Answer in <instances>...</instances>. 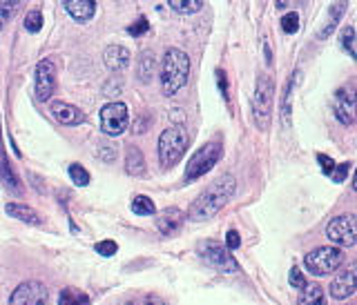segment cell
Listing matches in <instances>:
<instances>
[{
  "label": "cell",
  "mask_w": 357,
  "mask_h": 305,
  "mask_svg": "<svg viewBox=\"0 0 357 305\" xmlns=\"http://www.w3.org/2000/svg\"><path fill=\"white\" fill-rule=\"evenodd\" d=\"M234 189H237V180H234V176H230V174L219 176L215 183H210L192 201V205L188 210V219L197 221V223L212 219L215 214H219L228 205V201L234 196Z\"/></svg>",
  "instance_id": "obj_1"
},
{
  "label": "cell",
  "mask_w": 357,
  "mask_h": 305,
  "mask_svg": "<svg viewBox=\"0 0 357 305\" xmlns=\"http://www.w3.org/2000/svg\"><path fill=\"white\" fill-rule=\"evenodd\" d=\"M190 78V58L183 49L170 47L165 49L161 61V92L165 96H174L178 89L188 85Z\"/></svg>",
  "instance_id": "obj_2"
},
{
  "label": "cell",
  "mask_w": 357,
  "mask_h": 305,
  "mask_svg": "<svg viewBox=\"0 0 357 305\" xmlns=\"http://www.w3.org/2000/svg\"><path fill=\"white\" fill-rule=\"evenodd\" d=\"M273 100H275V81L271 76L261 74L257 78L255 85V94H252V120L257 130L266 132L271 125V116H273Z\"/></svg>",
  "instance_id": "obj_3"
},
{
  "label": "cell",
  "mask_w": 357,
  "mask_h": 305,
  "mask_svg": "<svg viewBox=\"0 0 357 305\" xmlns=\"http://www.w3.org/2000/svg\"><path fill=\"white\" fill-rule=\"evenodd\" d=\"M190 145V134L185 125H172L159 136V161L163 167H172L183 158Z\"/></svg>",
  "instance_id": "obj_4"
},
{
  "label": "cell",
  "mask_w": 357,
  "mask_h": 305,
  "mask_svg": "<svg viewBox=\"0 0 357 305\" xmlns=\"http://www.w3.org/2000/svg\"><path fill=\"white\" fill-rule=\"evenodd\" d=\"M344 263V254L335 245H321L304 256V267L312 276H328L337 272Z\"/></svg>",
  "instance_id": "obj_5"
},
{
  "label": "cell",
  "mask_w": 357,
  "mask_h": 305,
  "mask_svg": "<svg viewBox=\"0 0 357 305\" xmlns=\"http://www.w3.org/2000/svg\"><path fill=\"white\" fill-rule=\"evenodd\" d=\"M197 254L208 267H212L215 272L221 274H234L239 272V263L234 261V256L226 245H221L219 241H201L197 245Z\"/></svg>",
  "instance_id": "obj_6"
},
{
  "label": "cell",
  "mask_w": 357,
  "mask_h": 305,
  "mask_svg": "<svg viewBox=\"0 0 357 305\" xmlns=\"http://www.w3.org/2000/svg\"><path fill=\"white\" fill-rule=\"evenodd\" d=\"M98 123H100V132H103L105 136H121L130 125L128 107L119 103V100H112V103L100 107Z\"/></svg>",
  "instance_id": "obj_7"
},
{
  "label": "cell",
  "mask_w": 357,
  "mask_h": 305,
  "mask_svg": "<svg viewBox=\"0 0 357 305\" xmlns=\"http://www.w3.org/2000/svg\"><path fill=\"white\" fill-rule=\"evenodd\" d=\"M328 241L335 247H353L357 245V217L355 214H340L326 225Z\"/></svg>",
  "instance_id": "obj_8"
},
{
  "label": "cell",
  "mask_w": 357,
  "mask_h": 305,
  "mask_svg": "<svg viewBox=\"0 0 357 305\" xmlns=\"http://www.w3.org/2000/svg\"><path fill=\"white\" fill-rule=\"evenodd\" d=\"M221 158V145L219 143H206L204 148H199L192 156H190V163L185 167V180H197L204 174H208L212 167L217 165Z\"/></svg>",
  "instance_id": "obj_9"
},
{
  "label": "cell",
  "mask_w": 357,
  "mask_h": 305,
  "mask_svg": "<svg viewBox=\"0 0 357 305\" xmlns=\"http://www.w3.org/2000/svg\"><path fill=\"white\" fill-rule=\"evenodd\" d=\"M47 301L50 290L40 281H22L9 297V305H47Z\"/></svg>",
  "instance_id": "obj_10"
},
{
  "label": "cell",
  "mask_w": 357,
  "mask_h": 305,
  "mask_svg": "<svg viewBox=\"0 0 357 305\" xmlns=\"http://www.w3.org/2000/svg\"><path fill=\"white\" fill-rule=\"evenodd\" d=\"M357 292V261L346 265L344 269H340L337 274L333 276L331 286H328V295L335 301H346L351 299Z\"/></svg>",
  "instance_id": "obj_11"
},
{
  "label": "cell",
  "mask_w": 357,
  "mask_h": 305,
  "mask_svg": "<svg viewBox=\"0 0 357 305\" xmlns=\"http://www.w3.org/2000/svg\"><path fill=\"white\" fill-rule=\"evenodd\" d=\"M333 109L335 116L342 123V125H353L357 120V92L353 87H340L335 92V100H333Z\"/></svg>",
  "instance_id": "obj_12"
},
{
  "label": "cell",
  "mask_w": 357,
  "mask_h": 305,
  "mask_svg": "<svg viewBox=\"0 0 357 305\" xmlns=\"http://www.w3.org/2000/svg\"><path fill=\"white\" fill-rule=\"evenodd\" d=\"M56 92V65L45 58L36 65V83H33V94L38 100L47 103Z\"/></svg>",
  "instance_id": "obj_13"
},
{
  "label": "cell",
  "mask_w": 357,
  "mask_h": 305,
  "mask_svg": "<svg viewBox=\"0 0 357 305\" xmlns=\"http://www.w3.org/2000/svg\"><path fill=\"white\" fill-rule=\"evenodd\" d=\"M50 109H52V116L59 123H63V125L76 127V125H83L85 123L83 111L72 103H65V100H54Z\"/></svg>",
  "instance_id": "obj_14"
},
{
  "label": "cell",
  "mask_w": 357,
  "mask_h": 305,
  "mask_svg": "<svg viewBox=\"0 0 357 305\" xmlns=\"http://www.w3.org/2000/svg\"><path fill=\"white\" fill-rule=\"evenodd\" d=\"M103 61H105V67L109 72L123 74L132 63V54L128 47H123V45H109L103 54Z\"/></svg>",
  "instance_id": "obj_15"
},
{
  "label": "cell",
  "mask_w": 357,
  "mask_h": 305,
  "mask_svg": "<svg viewBox=\"0 0 357 305\" xmlns=\"http://www.w3.org/2000/svg\"><path fill=\"white\" fill-rule=\"evenodd\" d=\"M185 217L178 208H165L159 217H156V230H159L163 236H174L178 230H181Z\"/></svg>",
  "instance_id": "obj_16"
},
{
  "label": "cell",
  "mask_w": 357,
  "mask_h": 305,
  "mask_svg": "<svg viewBox=\"0 0 357 305\" xmlns=\"http://www.w3.org/2000/svg\"><path fill=\"white\" fill-rule=\"evenodd\" d=\"M63 7L76 22H87V20H92L96 14L94 0H65Z\"/></svg>",
  "instance_id": "obj_17"
},
{
  "label": "cell",
  "mask_w": 357,
  "mask_h": 305,
  "mask_svg": "<svg viewBox=\"0 0 357 305\" xmlns=\"http://www.w3.org/2000/svg\"><path fill=\"white\" fill-rule=\"evenodd\" d=\"M0 183H3L5 189H9L11 194L22 196V185H20V180H18L16 172L11 169V165H9V161H7L5 150H0Z\"/></svg>",
  "instance_id": "obj_18"
},
{
  "label": "cell",
  "mask_w": 357,
  "mask_h": 305,
  "mask_svg": "<svg viewBox=\"0 0 357 305\" xmlns=\"http://www.w3.org/2000/svg\"><path fill=\"white\" fill-rule=\"evenodd\" d=\"M5 212L11 219H18V221L29 223V225H43L45 223L36 210L29 208V205H22V203H9V205H5Z\"/></svg>",
  "instance_id": "obj_19"
},
{
  "label": "cell",
  "mask_w": 357,
  "mask_h": 305,
  "mask_svg": "<svg viewBox=\"0 0 357 305\" xmlns=\"http://www.w3.org/2000/svg\"><path fill=\"white\" fill-rule=\"evenodd\" d=\"M297 305H326V292L321 286L310 283L299 292Z\"/></svg>",
  "instance_id": "obj_20"
},
{
  "label": "cell",
  "mask_w": 357,
  "mask_h": 305,
  "mask_svg": "<svg viewBox=\"0 0 357 305\" xmlns=\"http://www.w3.org/2000/svg\"><path fill=\"white\" fill-rule=\"evenodd\" d=\"M154 70H156V61H154V54L150 49H145L139 54L137 58V74L143 83H150L152 76H154Z\"/></svg>",
  "instance_id": "obj_21"
},
{
  "label": "cell",
  "mask_w": 357,
  "mask_h": 305,
  "mask_svg": "<svg viewBox=\"0 0 357 305\" xmlns=\"http://www.w3.org/2000/svg\"><path fill=\"white\" fill-rule=\"evenodd\" d=\"M126 172L130 176H143L145 174V158L139 148H128L126 154Z\"/></svg>",
  "instance_id": "obj_22"
},
{
  "label": "cell",
  "mask_w": 357,
  "mask_h": 305,
  "mask_svg": "<svg viewBox=\"0 0 357 305\" xmlns=\"http://www.w3.org/2000/svg\"><path fill=\"white\" fill-rule=\"evenodd\" d=\"M59 305H89V297L76 288H65L59 295Z\"/></svg>",
  "instance_id": "obj_23"
},
{
  "label": "cell",
  "mask_w": 357,
  "mask_h": 305,
  "mask_svg": "<svg viewBox=\"0 0 357 305\" xmlns=\"http://www.w3.org/2000/svg\"><path fill=\"white\" fill-rule=\"evenodd\" d=\"M170 9L176 11V14H197V11L204 9V0H170Z\"/></svg>",
  "instance_id": "obj_24"
},
{
  "label": "cell",
  "mask_w": 357,
  "mask_h": 305,
  "mask_svg": "<svg viewBox=\"0 0 357 305\" xmlns=\"http://www.w3.org/2000/svg\"><path fill=\"white\" fill-rule=\"evenodd\" d=\"M344 11H346V3H333L331 14H328V22H326V27H324V29L319 31V38H328V36H331L333 29L337 27V20L342 18Z\"/></svg>",
  "instance_id": "obj_25"
},
{
  "label": "cell",
  "mask_w": 357,
  "mask_h": 305,
  "mask_svg": "<svg viewBox=\"0 0 357 305\" xmlns=\"http://www.w3.org/2000/svg\"><path fill=\"white\" fill-rule=\"evenodd\" d=\"M132 212L139 214V217H154V212H156L154 201L145 194H137L132 201Z\"/></svg>",
  "instance_id": "obj_26"
},
{
  "label": "cell",
  "mask_w": 357,
  "mask_h": 305,
  "mask_svg": "<svg viewBox=\"0 0 357 305\" xmlns=\"http://www.w3.org/2000/svg\"><path fill=\"white\" fill-rule=\"evenodd\" d=\"M295 76H297V72L293 74V78L288 81V85H286V89H284V103H282V118H284V125L286 127H290V100H293V89H295Z\"/></svg>",
  "instance_id": "obj_27"
},
{
  "label": "cell",
  "mask_w": 357,
  "mask_h": 305,
  "mask_svg": "<svg viewBox=\"0 0 357 305\" xmlns=\"http://www.w3.org/2000/svg\"><path fill=\"white\" fill-rule=\"evenodd\" d=\"M67 174H70L72 178V183L78 185V187H85L89 185V172L83 167V165H78V163H72L70 167H67Z\"/></svg>",
  "instance_id": "obj_28"
},
{
  "label": "cell",
  "mask_w": 357,
  "mask_h": 305,
  "mask_svg": "<svg viewBox=\"0 0 357 305\" xmlns=\"http://www.w3.org/2000/svg\"><path fill=\"white\" fill-rule=\"evenodd\" d=\"M353 42H355V29L353 27H344L342 33H340V47L344 52H349L353 61H357V52L353 49Z\"/></svg>",
  "instance_id": "obj_29"
},
{
  "label": "cell",
  "mask_w": 357,
  "mask_h": 305,
  "mask_svg": "<svg viewBox=\"0 0 357 305\" xmlns=\"http://www.w3.org/2000/svg\"><path fill=\"white\" fill-rule=\"evenodd\" d=\"M20 3H11V0H0V29H3L7 22L14 18V14L18 11Z\"/></svg>",
  "instance_id": "obj_30"
},
{
  "label": "cell",
  "mask_w": 357,
  "mask_h": 305,
  "mask_svg": "<svg viewBox=\"0 0 357 305\" xmlns=\"http://www.w3.org/2000/svg\"><path fill=\"white\" fill-rule=\"evenodd\" d=\"M25 29L29 33H38L43 29V14L40 11H29L25 16Z\"/></svg>",
  "instance_id": "obj_31"
},
{
  "label": "cell",
  "mask_w": 357,
  "mask_h": 305,
  "mask_svg": "<svg viewBox=\"0 0 357 305\" xmlns=\"http://www.w3.org/2000/svg\"><path fill=\"white\" fill-rule=\"evenodd\" d=\"M288 283L293 286L295 290H304L308 283H306V276H304V272H301L299 267H293L290 269V274H288Z\"/></svg>",
  "instance_id": "obj_32"
},
{
  "label": "cell",
  "mask_w": 357,
  "mask_h": 305,
  "mask_svg": "<svg viewBox=\"0 0 357 305\" xmlns=\"http://www.w3.org/2000/svg\"><path fill=\"white\" fill-rule=\"evenodd\" d=\"M282 29H284L286 33H295V31L299 29V16L295 14V11H290V14H286V16L282 18Z\"/></svg>",
  "instance_id": "obj_33"
},
{
  "label": "cell",
  "mask_w": 357,
  "mask_h": 305,
  "mask_svg": "<svg viewBox=\"0 0 357 305\" xmlns=\"http://www.w3.org/2000/svg\"><path fill=\"white\" fill-rule=\"evenodd\" d=\"M94 250L100 254V256H114L116 254V250H119V245L114 243V241H100V243H96L94 245Z\"/></svg>",
  "instance_id": "obj_34"
},
{
  "label": "cell",
  "mask_w": 357,
  "mask_h": 305,
  "mask_svg": "<svg viewBox=\"0 0 357 305\" xmlns=\"http://www.w3.org/2000/svg\"><path fill=\"white\" fill-rule=\"evenodd\" d=\"M148 29H150V22H148V18L141 16L137 22H134V25H130V27H128V33H130V36H143V33L148 31Z\"/></svg>",
  "instance_id": "obj_35"
},
{
  "label": "cell",
  "mask_w": 357,
  "mask_h": 305,
  "mask_svg": "<svg viewBox=\"0 0 357 305\" xmlns=\"http://www.w3.org/2000/svg\"><path fill=\"white\" fill-rule=\"evenodd\" d=\"M349 169H351V163H342V165H335V169H333L331 178L335 180V183H344V180H346V174H349Z\"/></svg>",
  "instance_id": "obj_36"
},
{
  "label": "cell",
  "mask_w": 357,
  "mask_h": 305,
  "mask_svg": "<svg viewBox=\"0 0 357 305\" xmlns=\"http://www.w3.org/2000/svg\"><path fill=\"white\" fill-rule=\"evenodd\" d=\"M317 161H319V167L324 169V174H333V169H335V165H337V163H335L333 161V158L331 156H326V154H317Z\"/></svg>",
  "instance_id": "obj_37"
},
{
  "label": "cell",
  "mask_w": 357,
  "mask_h": 305,
  "mask_svg": "<svg viewBox=\"0 0 357 305\" xmlns=\"http://www.w3.org/2000/svg\"><path fill=\"white\" fill-rule=\"evenodd\" d=\"M241 245V239H239V232L237 230H230L226 234V247L232 252V250H237V247Z\"/></svg>",
  "instance_id": "obj_38"
},
{
  "label": "cell",
  "mask_w": 357,
  "mask_h": 305,
  "mask_svg": "<svg viewBox=\"0 0 357 305\" xmlns=\"http://www.w3.org/2000/svg\"><path fill=\"white\" fill-rule=\"evenodd\" d=\"M217 81H219V89H221V94L228 98V81H226V74H223L221 70H217Z\"/></svg>",
  "instance_id": "obj_39"
},
{
  "label": "cell",
  "mask_w": 357,
  "mask_h": 305,
  "mask_svg": "<svg viewBox=\"0 0 357 305\" xmlns=\"http://www.w3.org/2000/svg\"><path fill=\"white\" fill-rule=\"evenodd\" d=\"M145 305H165V301L159 295H148L145 297Z\"/></svg>",
  "instance_id": "obj_40"
},
{
  "label": "cell",
  "mask_w": 357,
  "mask_h": 305,
  "mask_svg": "<svg viewBox=\"0 0 357 305\" xmlns=\"http://www.w3.org/2000/svg\"><path fill=\"white\" fill-rule=\"evenodd\" d=\"M355 191H357V169H355V174H353V185H351Z\"/></svg>",
  "instance_id": "obj_41"
},
{
  "label": "cell",
  "mask_w": 357,
  "mask_h": 305,
  "mask_svg": "<svg viewBox=\"0 0 357 305\" xmlns=\"http://www.w3.org/2000/svg\"><path fill=\"white\" fill-rule=\"evenodd\" d=\"M126 305H139V303H137V301H128Z\"/></svg>",
  "instance_id": "obj_42"
},
{
  "label": "cell",
  "mask_w": 357,
  "mask_h": 305,
  "mask_svg": "<svg viewBox=\"0 0 357 305\" xmlns=\"http://www.w3.org/2000/svg\"><path fill=\"white\" fill-rule=\"evenodd\" d=\"M344 305H349V303H344Z\"/></svg>",
  "instance_id": "obj_43"
}]
</instances>
